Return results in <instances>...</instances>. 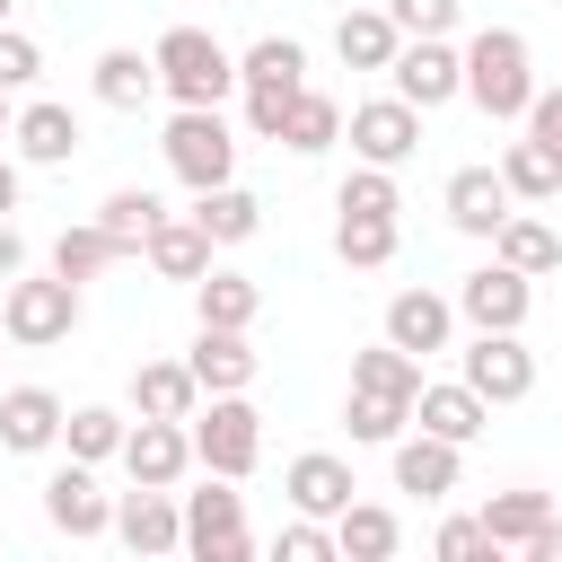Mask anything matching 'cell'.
<instances>
[{
    "label": "cell",
    "instance_id": "8fae6325",
    "mask_svg": "<svg viewBox=\"0 0 562 562\" xmlns=\"http://www.w3.org/2000/svg\"><path fill=\"white\" fill-rule=\"evenodd\" d=\"M44 518L70 536V544H97L105 527H114V492H97V465H53V483H44Z\"/></svg>",
    "mask_w": 562,
    "mask_h": 562
},
{
    "label": "cell",
    "instance_id": "f907efd6",
    "mask_svg": "<svg viewBox=\"0 0 562 562\" xmlns=\"http://www.w3.org/2000/svg\"><path fill=\"white\" fill-rule=\"evenodd\" d=\"M0 26H9V0H0Z\"/></svg>",
    "mask_w": 562,
    "mask_h": 562
},
{
    "label": "cell",
    "instance_id": "277c9868",
    "mask_svg": "<svg viewBox=\"0 0 562 562\" xmlns=\"http://www.w3.org/2000/svg\"><path fill=\"white\" fill-rule=\"evenodd\" d=\"M0 334L18 351H44V342H70L79 334V281L44 272V281H18L9 272V299H0Z\"/></svg>",
    "mask_w": 562,
    "mask_h": 562
},
{
    "label": "cell",
    "instance_id": "44dd1931",
    "mask_svg": "<svg viewBox=\"0 0 562 562\" xmlns=\"http://www.w3.org/2000/svg\"><path fill=\"white\" fill-rule=\"evenodd\" d=\"M501 220H509V184H501V167H457V176H448V228L492 237Z\"/></svg>",
    "mask_w": 562,
    "mask_h": 562
},
{
    "label": "cell",
    "instance_id": "f6af8a7d",
    "mask_svg": "<svg viewBox=\"0 0 562 562\" xmlns=\"http://www.w3.org/2000/svg\"><path fill=\"white\" fill-rule=\"evenodd\" d=\"M439 553H448V562H474V553H501V544H492L483 518H448V527H439Z\"/></svg>",
    "mask_w": 562,
    "mask_h": 562
},
{
    "label": "cell",
    "instance_id": "7a4b0ae2",
    "mask_svg": "<svg viewBox=\"0 0 562 562\" xmlns=\"http://www.w3.org/2000/svg\"><path fill=\"white\" fill-rule=\"evenodd\" d=\"M149 61H158V88H167L176 105H220V97L237 88V53H228L211 26H167V35L149 44Z\"/></svg>",
    "mask_w": 562,
    "mask_h": 562
},
{
    "label": "cell",
    "instance_id": "ffe728a7",
    "mask_svg": "<svg viewBox=\"0 0 562 562\" xmlns=\"http://www.w3.org/2000/svg\"><path fill=\"white\" fill-rule=\"evenodd\" d=\"M237 88H246V97H299V88H307V53H299L290 35H255V44L237 53Z\"/></svg>",
    "mask_w": 562,
    "mask_h": 562
},
{
    "label": "cell",
    "instance_id": "74e56055",
    "mask_svg": "<svg viewBox=\"0 0 562 562\" xmlns=\"http://www.w3.org/2000/svg\"><path fill=\"white\" fill-rule=\"evenodd\" d=\"M544 518H553V501H544V492H492V501H483V527H492V544H501V553H518Z\"/></svg>",
    "mask_w": 562,
    "mask_h": 562
},
{
    "label": "cell",
    "instance_id": "52a82bcc",
    "mask_svg": "<svg viewBox=\"0 0 562 562\" xmlns=\"http://www.w3.org/2000/svg\"><path fill=\"white\" fill-rule=\"evenodd\" d=\"M386 79H395V97L404 105H448V97H465V61H457V44L448 35H404L395 44V61H386Z\"/></svg>",
    "mask_w": 562,
    "mask_h": 562
},
{
    "label": "cell",
    "instance_id": "7402d4cb",
    "mask_svg": "<svg viewBox=\"0 0 562 562\" xmlns=\"http://www.w3.org/2000/svg\"><path fill=\"white\" fill-rule=\"evenodd\" d=\"M413 422H422L430 439H457V448H465V439H483L492 404H483L465 378H457V386H430V378H422V395H413Z\"/></svg>",
    "mask_w": 562,
    "mask_h": 562
},
{
    "label": "cell",
    "instance_id": "9a60e30c",
    "mask_svg": "<svg viewBox=\"0 0 562 562\" xmlns=\"http://www.w3.org/2000/svg\"><path fill=\"white\" fill-rule=\"evenodd\" d=\"M184 369H193L202 395H246V386H255V351H246L237 325H202L193 351H184Z\"/></svg>",
    "mask_w": 562,
    "mask_h": 562
},
{
    "label": "cell",
    "instance_id": "4fadbf2b",
    "mask_svg": "<svg viewBox=\"0 0 562 562\" xmlns=\"http://www.w3.org/2000/svg\"><path fill=\"white\" fill-rule=\"evenodd\" d=\"M105 536H123L132 553H184V509H176V492L132 483V492L114 501V527H105Z\"/></svg>",
    "mask_w": 562,
    "mask_h": 562
},
{
    "label": "cell",
    "instance_id": "d6986e66",
    "mask_svg": "<svg viewBox=\"0 0 562 562\" xmlns=\"http://www.w3.org/2000/svg\"><path fill=\"white\" fill-rule=\"evenodd\" d=\"M88 88H97V105L140 114V105L158 97V61H149L140 44H105V53H97V70H88Z\"/></svg>",
    "mask_w": 562,
    "mask_h": 562
},
{
    "label": "cell",
    "instance_id": "1f68e13d",
    "mask_svg": "<svg viewBox=\"0 0 562 562\" xmlns=\"http://www.w3.org/2000/svg\"><path fill=\"white\" fill-rule=\"evenodd\" d=\"M351 386L413 404V395H422V360H413V351H395V342H369V351H351Z\"/></svg>",
    "mask_w": 562,
    "mask_h": 562
},
{
    "label": "cell",
    "instance_id": "60d3db41",
    "mask_svg": "<svg viewBox=\"0 0 562 562\" xmlns=\"http://www.w3.org/2000/svg\"><path fill=\"white\" fill-rule=\"evenodd\" d=\"M395 35H457V0H386Z\"/></svg>",
    "mask_w": 562,
    "mask_h": 562
},
{
    "label": "cell",
    "instance_id": "836d02e7",
    "mask_svg": "<svg viewBox=\"0 0 562 562\" xmlns=\"http://www.w3.org/2000/svg\"><path fill=\"white\" fill-rule=\"evenodd\" d=\"M193 307H202V325H255V307H263V290L246 281V272H202L193 281Z\"/></svg>",
    "mask_w": 562,
    "mask_h": 562
},
{
    "label": "cell",
    "instance_id": "83f0119b",
    "mask_svg": "<svg viewBox=\"0 0 562 562\" xmlns=\"http://www.w3.org/2000/svg\"><path fill=\"white\" fill-rule=\"evenodd\" d=\"M193 220H202L211 246H246V237L263 228V202H255L246 184H211V193H193Z\"/></svg>",
    "mask_w": 562,
    "mask_h": 562
},
{
    "label": "cell",
    "instance_id": "d4e9b609",
    "mask_svg": "<svg viewBox=\"0 0 562 562\" xmlns=\"http://www.w3.org/2000/svg\"><path fill=\"white\" fill-rule=\"evenodd\" d=\"M492 263H509V272H562V237L536 220V211H509L501 228H492Z\"/></svg>",
    "mask_w": 562,
    "mask_h": 562
},
{
    "label": "cell",
    "instance_id": "603a6c76",
    "mask_svg": "<svg viewBox=\"0 0 562 562\" xmlns=\"http://www.w3.org/2000/svg\"><path fill=\"white\" fill-rule=\"evenodd\" d=\"M457 439H430V430H413V439H395V492H422V501H448L457 492Z\"/></svg>",
    "mask_w": 562,
    "mask_h": 562
},
{
    "label": "cell",
    "instance_id": "f546056e",
    "mask_svg": "<svg viewBox=\"0 0 562 562\" xmlns=\"http://www.w3.org/2000/svg\"><path fill=\"white\" fill-rule=\"evenodd\" d=\"M334 140H342V105H334V97H316V88H299V97H290V114H281V149L316 158V149H334Z\"/></svg>",
    "mask_w": 562,
    "mask_h": 562
},
{
    "label": "cell",
    "instance_id": "f1b7e54d",
    "mask_svg": "<svg viewBox=\"0 0 562 562\" xmlns=\"http://www.w3.org/2000/svg\"><path fill=\"white\" fill-rule=\"evenodd\" d=\"M395 44H404V35H395V18H386V9H342V26H334V53H342L351 70H386V61H395Z\"/></svg>",
    "mask_w": 562,
    "mask_h": 562
},
{
    "label": "cell",
    "instance_id": "b9f144b4",
    "mask_svg": "<svg viewBox=\"0 0 562 562\" xmlns=\"http://www.w3.org/2000/svg\"><path fill=\"white\" fill-rule=\"evenodd\" d=\"M272 553H281V562H325V553H334V527H325V518H290V527L272 536Z\"/></svg>",
    "mask_w": 562,
    "mask_h": 562
},
{
    "label": "cell",
    "instance_id": "bcb514c9",
    "mask_svg": "<svg viewBox=\"0 0 562 562\" xmlns=\"http://www.w3.org/2000/svg\"><path fill=\"white\" fill-rule=\"evenodd\" d=\"M518 553H527V562H562V518H544V527H536Z\"/></svg>",
    "mask_w": 562,
    "mask_h": 562
},
{
    "label": "cell",
    "instance_id": "8d00e7d4",
    "mask_svg": "<svg viewBox=\"0 0 562 562\" xmlns=\"http://www.w3.org/2000/svg\"><path fill=\"white\" fill-rule=\"evenodd\" d=\"M105 263H123V246H114L97 220H79V228H61V237H53V272H61V281H97Z\"/></svg>",
    "mask_w": 562,
    "mask_h": 562
},
{
    "label": "cell",
    "instance_id": "7bdbcfd3",
    "mask_svg": "<svg viewBox=\"0 0 562 562\" xmlns=\"http://www.w3.org/2000/svg\"><path fill=\"white\" fill-rule=\"evenodd\" d=\"M518 123H527V140H544V149H553V167H562V88H536Z\"/></svg>",
    "mask_w": 562,
    "mask_h": 562
},
{
    "label": "cell",
    "instance_id": "9c48e42d",
    "mask_svg": "<svg viewBox=\"0 0 562 562\" xmlns=\"http://www.w3.org/2000/svg\"><path fill=\"white\" fill-rule=\"evenodd\" d=\"M527 307H536V281H527V272H509V263H483V272H465V281H457V316H465L474 334H518V325H527Z\"/></svg>",
    "mask_w": 562,
    "mask_h": 562
},
{
    "label": "cell",
    "instance_id": "30bf717a",
    "mask_svg": "<svg viewBox=\"0 0 562 562\" xmlns=\"http://www.w3.org/2000/svg\"><path fill=\"white\" fill-rule=\"evenodd\" d=\"M342 132H351V149H360L369 167H404V158L422 149V105H404V97H369V105L342 114Z\"/></svg>",
    "mask_w": 562,
    "mask_h": 562
},
{
    "label": "cell",
    "instance_id": "cb8c5ba5",
    "mask_svg": "<svg viewBox=\"0 0 562 562\" xmlns=\"http://www.w3.org/2000/svg\"><path fill=\"white\" fill-rule=\"evenodd\" d=\"M140 255H149V272H158V281H202V272H211V237H202V220H193V211H184V220H158Z\"/></svg>",
    "mask_w": 562,
    "mask_h": 562
},
{
    "label": "cell",
    "instance_id": "5b68a950",
    "mask_svg": "<svg viewBox=\"0 0 562 562\" xmlns=\"http://www.w3.org/2000/svg\"><path fill=\"white\" fill-rule=\"evenodd\" d=\"M167 167L193 184V193H211V184H228L237 176V132L220 123V105H176V123H167Z\"/></svg>",
    "mask_w": 562,
    "mask_h": 562
},
{
    "label": "cell",
    "instance_id": "f35d334b",
    "mask_svg": "<svg viewBox=\"0 0 562 562\" xmlns=\"http://www.w3.org/2000/svg\"><path fill=\"white\" fill-rule=\"evenodd\" d=\"M342 422H351V439H360V448H395V439H404V422H413V404H395V395H369V386H351Z\"/></svg>",
    "mask_w": 562,
    "mask_h": 562
},
{
    "label": "cell",
    "instance_id": "d6a6232c",
    "mask_svg": "<svg viewBox=\"0 0 562 562\" xmlns=\"http://www.w3.org/2000/svg\"><path fill=\"white\" fill-rule=\"evenodd\" d=\"M158 220H167V211H158V193H140V184H123V193H105V202H97V228H105L123 255H140Z\"/></svg>",
    "mask_w": 562,
    "mask_h": 562
},
{
    "label": "cell",
    "instance_id": "ee69618b",
    "mask_svg": "<svg viewBox=\"0 0 562 562\" xmlns=\"http://www.w3.org/2000/svg\"><path fill=\"white\" fill-rule=\"evenodd\" d=\"M44 70V53H35V35H18V26H0V88H26Z\"/></svg>",
    "mask_w": 562,
    "mask_h": 562
},
{
    "label": "cell",
    "instance_id": "8992f818",
    "mask_svg": "<svg viewBox=\"0 0 562 562\" xmlns=\"http://www.w3.org/2000/svg\"><path fill=\"white\" fill-rule=\"evenodd\" d=\"M184 553H202V562H246L255 553L246 501L228 492V474H211L202 492H184Z\"/></svg>",
    "mask_w": 562,
    "mask_h": 562
},
{
    "label": "cell",
    "instance_id": "4316f807",
    "mask_svg": "<svg viewBox=\"0 0 562 562\" xmlns=\"http://www.w3.org/2000/svg\"><path fill=\"white\" fill-rule=\"evenodd\" d=\"M395 544H404L395 509H378V501H342V509H334V553H351V562H386Z\"/></svg>",
    "mask_w": 562,
    "mask_h": 562
},
{
    "label": "cell",
    "instance_id": "2e32d148",
    "mask_svg": "<svg viewBox=\"0 0 562 562\" xmlns=\"http://www.w3.org/2000/svg\"><path fill=\"white\" fill-rule=\"evenodd\" d=\"M9 140H18V158H26V167H70V158H79V114H70V105H53V97H35V105H18Z\"/></svg>",
    "mask_w": 562,
    "mask_h": 562
},
{
    "label": "cell",
    "instance_id": "e575fe53",
    "mask_svg": "<svg viewBox=\"0 0 562 562\" xmlns=\"http://www.w3.org/2000/svg\"><path fill=\"white\" fill-rule=\"evenodd\" d=\"M123 413L114 404H79V413H61V439H70V457L79 465H105V457H123Z\"/></svg>",
    "mask_w": 562,
    "mask_h": 562
},
{
    "label": "cell",
    "instance_id": "681fc988",
    "mask_svg": "<svg viewBox=\"0 0 562 562\" xmlns=\"http://www.w3.org/2000/svg\"><path fill=\"white\" fill-rule=\"evenodd\" d=\"M9 123H18V105H9V88H0V140H9Z\"/></svg>",
    "mask_w": 562,
    "mask_h": 562
},
{
    "label": "cell",
    "instance_id": "d590c367",
    "mask_svg": "<svg viewBox=\"0 0 562 562\" xmlns=\"http://www.w3.org/2000/svg\"><path fill=\"white\" fill-rule=\"evenodd\" d=\"M501 184H509V202H553L562 193V167H553L544 140H509L501 149Z\"/></svg>",
    "mask_w": 562,
    "mask_h": 562
},
{
    "label": "cell",
    "instance_id": "816d5d0a",
    "mask_svg": "<svg viewBox=\"0 0 562 562\" xmlns=\"http://www.w3.org/2000/svg\"><path fill=\"white\" fill-rule=\"evenodd\" d=\"M0 351H9V334H0Z\"/></svg>",
    "mask_w": 562,
    "mask_h": 562
},
{
    "label": "cell",
    "instance_id": "6da1fadb",
    "mask_svg": "<svg viewBox=\"0 0 562 562\" xmlns=\"http://www.w3.org/2000/svg\"><path fill=\"white\" fill-rule=\"evenodd\" d=\"M465 97L492 114V123H518L527 114V97H536V61H527V35L518 26H483V35H465Z\"/></svg>",
    "mask_w": 562,
    "mask_h": 562
},
{
    "label": "cell",
    "instance_id": "3957f363",
    "mask_svg": "<svg viewBox=\"0 0 562 562\" xmlns=\"http://www.w3.org/2000/svg\"><path fill=\"white\" fill-rule=\"evenodd\" d=\"M184 439H193V465H202V474L246 483L255 457H263V413H255L246 395H211V413H202V404L184 413Z\"/></svg>",
    "mask_w": 562,
    "mask_h": 562
},
{
    "label": "cell",
    "instance_id": "c3c4849f",
    "mask_svg": "<svg viewBox=\"0 0 562 562\" xmlns=\"http://www.w3.org/2000/svg\"><path fill=\"white\" fill-rule=\"evenodd\" d=\"M9 211H18V167L0 158V220H9Z\"/></svg>",
    "mask_w": 562,
    "mask_h": 562
},
{
    "label": "cell",
    "instance_id": "ac0fdd59",
    "mask_svg": "<svg viewBox=\"0 0 562 562\" xmlns=\"http://www.w3.org/2000/svg\"><path fill=\"white\" fill-rule=\"evenodd\" d=\"M61 439V395L53 386H9L0 395V448L9 457H44Z\"/></svg>",
    "mask_w": 562,
    "mask_h": 562
},
{
    "label": "cell",
    "instance_id": "7dc6e473",
    "mask_svg": "<svg viewBox=\"0 0 562 562\" xmlns=\"http://www.w3.org/2000/svg\"><path fill=\"white\" fill-rule=\"evenodd\" d=\"M9 272H26V246H18V228L0 220V281H9Z\"/></svg>",
    "mask_w": 562,
    "mask_h": 562
},
{
    "label": "cell",
    "instance_id": "ab89813d",
    "mask_svg": "<svg viewBox=\"0 0 562 562\" xmlns=\"http://www.w3.org/2000/svg\"><path fill=\"white\" fill-rule=\"evenodd\" d=\"M334 211H386V220H395V211H404V193H395V167H369V158H360V167L342 176Z\"/></svg>",
    "mask_w": 562,
    "mask_h": 562
},
{
    "label": "cell",
    "instance_id": "484cf974",
    "mask_svg": "<svg viewBox=\"0 0 562 562\" xmlns=\"http://www.w3.org/2000/svg\"><path fill=\"white\" fill-rule=\"evenodd\" d=\"M193 404H202V386H193V369H184V360H140V369H132V413L184 422Z\"/></svg>",
    "mask_w": 562,
    "mask_h": 562
},
{
    "label": "cell",
    "instance_id": "ba28073f",
    "mask_svg": "<svg viewBox=\"0 0 562 562\" xmlns=\"http://www.w3.org/2000/svg\"><path fill=\"white\" fill-rule=\"evenodd\" d=\"M457 378H465L483 404H518V395H536V351H527L518 334H474V342L457 351Z\"/></svg>",
    "mask_w": 562,
    "mask_h": 562
},
{
    "label": "cell",
    "instance_id": "5bb4252c",
    "mask_svg": "<svg viewBox=\"0 0 562 562\" xmlns=\"http://www.w3.org/2000/svg\"><path fill=\"white\" fill-rule=\"evenodd\" d=\"M448 334H457V299H439V290H395L386 299V342L395 351H448Z\"/></svg>",
    "mask_w": 562,
    "mask_h": 562
},
{
    "label": "cell",
    "instance_id": "e0dca14e",
    "mask_svg": "<svg viewBox=\"0 0 562 562\" xmlns=\"http://www.w3.org/2000/svg\"><path fill=\"white\" fill-rule=\"evenodd\" d=\"M281 492H290V509H299V518H334V509H342L360 483H351V465H342L334 448H307V457H290Z\"/></svg>",
    "mask_w": 562,
    "mask_h": 562
},
{
    "label": "cell",
    "instance_id": "7c38bea8",
    "mask_svg": "<svg viewBox=\"0 0 562 562\" xmlns=\"http://www.w3.org/2000/svg\"><path fill=\"white\" fill-rule=\"evenodd\" d=\"M184 465H193V439H184V422H158V413H140V422L123 430V474H132V483H158V492H176V483H184Z\"/></svg>",
    "mask_w": 562,
    "mask_h": 562
},
{
    "label": "cell",
    "instance_id": "4dcf8cb0",
    "mask_svg": "<svg viewBox=\"0 0 562 562\" xmlns=\"http://www.w3.org/2000/svg\"><path fill=\"white\" fill-rule=\"evenodd\" d=\"M334 255H342L351 272L395 263V220H386V211H342V220H334Z\"/></svg>",
    "mask_w": 562,
    "mask_h": 562
}]
</instances>
